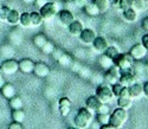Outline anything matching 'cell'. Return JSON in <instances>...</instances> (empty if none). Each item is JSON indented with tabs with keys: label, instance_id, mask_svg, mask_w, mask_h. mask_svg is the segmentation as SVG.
<instances>
[{
	"label": "cell",
	"instance_id": "4fadbf2b",
	"mask_svg": "<svg viewBox=\"0 0 148 129\" xmlns=\"http://www.w3.org/2000/svg\"><path fill=\"white\" fill-rule=\"evenodd\" d=\"M108 46H109L108 45V42H107V39H106L104 37H100V36L97 37L96 36V38H95L94 42H92V47H94L95 51H97L98 54H103Z\"/></svg>",
	"mask_w": 148,
	"mask_h": 129
},
{
	"label": "cell",
	"instance_id": "2e32d148",
	"mask_svg": "<svg viewBox=\"0 0 148 129\" xmlns=\"http://www.w3.org/2000/svg\"><path fill=\"white\" fill-rule=\"evenodd\" d=\"M101 104H102V101L98 98L96 95L89 96L87 98V101H85V107H87L89 110H91L92 113H96V110L98 109V107H100Z\"/></svg>",
	"mask_w": 148,
	"mask_h": 129
},
{
	"label": "cell",
	"instance_id": "cb8c5ba5",
	"mask_svg": "<svg viewBox=\"0 0 148 129\" xmlns=\"http://www.w3.org/2000/svg\"><path fill=\"white\" fill-rule=\"evenodd\" d=\"M19 25L21 27L25 29H30L32 27V21H31V16L29 12H24L20 14V19H19Z\"/></svg>",
	"mask_w": 148,
	"mask_h": 129
},
{
	"label": "cell",
	"instance_id": "30bf717a",
	"mask_svg": "<svg viewBox=\"0 0 148 129\" xmlns=\"http://www.w3.org/2000/svg\"><path fill=\"white\" fill-rule=\"evenodd\" d=\"M50 68H49L47 64L43 63V62H38V63H34V69H33V73L39 77V78H45L50 75Z\"/></svg>",
	"mask_w": 148,
	"mask_h": 129
},
{
	"label": "cell",
	"instance_id": "836d02e7",
	"mask_svg": "<svg viewBox=\"0 0 148 129\" xmlns=\"http://www.w3.org/2000/svg\"><path fill=\"white\" fill-rule=\"evenodd\" d=\"M55 49H56L55 44H53L52 42H50V40H46V43L40 47L42 52L45 54V55H51V54L53 52V50H55Z\"/></svg>",
	"mask_w": 148,
	"mask_h": 129
},
{
	"label": "cell",
	"instance_id": "b9f144b4",
	"mask_svg": "<svg viewBox=\"0 0 148 129\" xmlns=\"http://www.w3.org/2000/svg\"><path fill=\"white\" fill-rule=\"evenodd\" d=\"M49 1H51V0H34V4H36V6L38 7V8H40L42 6H44L45 4H47Z\"/></svg>",
	"mask_w": 148,
	"mask_h": 129
},
{
	"label": "cell",
	"instance_id": "816d5d0a",
	"mask_svg": "<svg viewBox=\"0 0 148 129\" xmlns=\"http://www.w3.org/2000/svg\"><path fill=\"white\" fill-rule=\"evenodd\" d=\"M145 70H146V72L148 73V63H147V64H145Z\"/></svg>",
	"mask_w": 148,
	"mask_h": 129
},
{
	"label": "cell",
	"instance_id": "d6a6232c",
	"mask_svg": "<svg viewBox=\"0 0 148 129\" xmlns=\"http://www.w3.org/2000/svg\"><path fill=\"white\" fill-rule=\"evenodd\" d=\"M46 40H47L46 36L43 34V33H39V34H36V36H34V38H33V44H34L37 47H38V49H40V47L46 43Z\"/></svg>",
	"mask_w": 148,
	"mask_h": 129
},
{
	"label": "cell",
	"instance_id": "681fc988",
	"mask_svg": "<svg viewBox=\"0 0 148 129\" xmlns=\"http://www.w3.org/2000/svg\"><path fill=\"white\" fill-rule=\"evenodd\" d=\"M5 80H4V75H0V88H1L4 84H5Z\"/></svg>",
	"mask_w": 148,
	"mask_h": 129
},
{
	"label": "cell",
	"instance_id": "5b68a950",
	"mask_svg": "<svg viewBox=\"0 0 148 129\" xmlns=\"http://www.w3.org/2000/svg\"><path fill=\"white\" fill-rule=\"evenodd\" d=\"M96 96L100 98L102 102H104V103L110 102L113 99V97H114L112 86H109V85H100V86H97V89H96Z\"/></svg>",
	"mask_w": 148,
	"mask_h": 129
},
{
	"label": "cell",
	"instance_id": "52a82bcc",
	"mask_svg": "<svg viewBox=\"0 0 148 129\" xmlns=\"http://www.w3.org/2000/svg\"><path fill=\"white\" fill-rule=\"evenodd\" d=\"M104 80H106V82H107L108 84H110V85H113V84L117 83L119 80H120V70H119L115 65L110 67L109 69L106 70Z\"/></svg>",
	"mask_w": 148,
	"mask_h": 129
},
{
	"label": "cell",
	"instance_id": "1f68e13d",
	"mask_svg": "<svg viewBox=\"0 0 148 129\" xmlns=\"http://www.w3.org/2000/svg\"><path fill=\"white\" fill-rule=\"evenodd\" d=\"M30 16H31L32 26H40V25L43 24L44 19L42 18V16H40L39 12H31Z\"/></svg>",
	"mask_w": 148,
	"mask_h": 129
},
{
	"label": "cell",
	"instance_id": "74e56055",
	"mask_svg": "<svg viewBox=\"0 0 148 129\" xmlns=\"http://www.w3.org/2000/svg\"><path fill=\"white\" fill-rule=\"evenodd\" d=\"M123 88H125V86H123V85H122V84H121L120 82H117V83L113 84V85H112V90H113V94H114V96L119 97Z\"/></svg>",
	"mask_w": 148,
	"mask_h": 129
},
{
	"label": "cell",
	"instance_id": "3957f363",
	"mask_svg": "<svg viewBox=\"0 0 148 129\" xmlns=\"http://www.w3.org/2000/svg\"><path fill=\"white\" fill-rule=\"evenodd\" d=\"M113 63L119 70H129L132 69L134 59L130 54H119L113 58Z\"/></svg>",
	"mask_w": 148,
	"mask_h": 129
},
{
	"label": "cell",
	"instance_id": "83f0119b",
	"mask_svg": "<svg viewBox=\"0 0 148 129\" xmlns=\"http://www.w3.org/2000/svg\"><path fill=\"white\" fill-rule=\"evenodd\" d=\"M8 104H10L12 110H14V109H23L24 103H23V99L16 95L14 97H12V98L8 99Z\"/></svg>",
	"mask_w": 148,
	"mask_h": 129
},
{
	"label": "cell",
	"instance_id": "7dc6e473",
	"mask_svg": "<svg viewBox=\"0 0 148 129\" xmlns=\"http://www.w3.org/2000/svg\"><path fill=\"white\" fill-rule=\"evenodd\" d=\"M101 129H115V127L112 123H106L101 126Z\"/></svg>",
	"mask_w": 148,
	"mask_h": 129
},
{
	"label": "cell",
	"instance_id": "7a4b0ae2",
	"mask_svg": "<svg viewBox=\"0 0 148 129\" xmlns=\"http://www.w3.org/2000/svg\"><path fill=\"white\" fill-rule=\"evenodd\" d=\"M128 120V113L126 109L123 108H116L112 114H110V119H109V123H112L115 128H121L123 127Z\"/></svg>",
	"mask_w": 148,
	"mask_h": 129
},
{
	"label": "cell",
	"instance_id": "4dcf8cb0",
	"mask_svg": "<svg viewBox=\"0 0 148 129\" xmlns=\"http://www.w3.org/2000/svg\"><path fill=\"white\" fill-rule=\"evenodd\" d=\"M12 119H13V121L23 123L24 120H25V113H24L23 109H14V110H12Z\"/></svg>",
	"mask_w": 148,
	"mask_h": 129
},
{
	"label": "cell",
	"instance_id": "6da1fadb",
	"mask_svg": "<svg viewBox=\"0 0 148 129\" xmlns=\"http://www.w3.org/2000/svg\"><path fill=\"white\" fill-rule=\"evenodd\" d=\"M92 121V111L89 110L87 107L79 108L75 119H73V124L79 129H85L90 126Z\"/></svg>",
	"mask_w": 148,
	"mask_h": 129
},
{
	"label": "cell",
	"instance_id": "ba28073f",
	"mask_svg": "<svg viewBox=\"0 0 148 129\" xmlns=\"http://www.w3.org/2000/svg\"><path fill=\"white\" fill-rule=\"evenodd\" d=\"M147 52H148V51L146 50V47L141 43L133 45V47L129 51V54H130V56L133 57L134 60H141V59H143L146 57Z\"/></svg>",
	"mask_w": 148,
	"mask_h": 129
},
{
	"label": "cell",
	"instance_id": "7bdbcfd3",
	"mask_svg": "<svg viewBox=\"0 0 148 129\" xmlns=\"http://www.w3.org/2000/svg\"><path fill=\"white\" fill-rule=\"evenodd\" d=\"M141 44H142V45L146 47V50L148 51V33H146V34H143V36H142Z\"/></svg>",
	"mask_w": 148,
	"mask_h": 129
},
{
	"label": "cell",
	"instance_id": "d6986e66",
	"mask_svg": "<svg viewBox=\"0 0 148 129\" xmlns=\"http://www.w3.org/2000/svg\"><path fill=\"white\" fill-rule=\"evenodd\" d=\"M0 93H1V95H3L5 98H7V99L14 97V96L17 95L16 88L12 85V84H8V83H5L1 88H0Z\"/></svg>",
	"mask_w": 148,
	"mask_h": 129
},
{
	"label": "cell",
	"instance_id": "4316f807",
	"mask_svg": "<svg viewBox=\"0 0 148 129\" xmlns=\"http://www.w3.org/2000/svg\"><path fill=\"white\" fill-rule=\"evenodd\" d=\"M92 3L100 10V13H104L110 8V1L109 0H92Z\"/></svg>",
	"mask_w": 148,
	"mask_h": 129
},
{
	"label": "cell",
	"instance_id": "44dd1931",
	"mask_svg": "<svg viewBox=\"0 0 148 129\" xmlns=\"http://www.w3.org/2000/svg\"><path fill=\"white\" fill-rule=\"evenodd\" d=\"M132 72L136 76V78L138 77H141L145 75L146 70H145V64L141 63L140 60H134L133 63V65H132Z\"/></svg>",
	"mask_w": 148,
	"mask_h": 129
},
{
	"label": "cell",
	"instance_id": "8fae6325",
	"mask_svg": "<svg viewBox=\"0 0 148 129\" xmlns=\"http://www.w3.org/2000/svg\"><path fill=\"white\" fill-rule=\"evenodd\" d=\"M57 18H58V20L60 21V24L65 25V26H68V25H69L70 23H72L73 20H75V17H73L72 11L66 10V8L58 11V13H57Z\"/></svg>",
	"mask_w": 148,
	"mask_h": 129
},
{
	"label": "cell",
	"instance_id": "8992f818",
	"mask_svg": "<svg viewBox=\"0 0 148 129\" xmlns=\"http://www.w3.org/2000/svg\"><path fill=\"white\" fill-rule=\"evenodd\" d=\"M119 82L123 86H130L136 82V76L132 72V69L129 70H120V80Z\"/></svg>",
	"mask_w": 148,
	"mask_h": 129
},
{
	"label": "cell",
	"instance_id": "c3c4849f",
	"mask_svg": "<svg viewBox=\"0 0 148 129\" xmlns=\"http://www.w3.org/2000/svg\"><path fill=\"white\" fill-rule=\"evenodd\" d=\"M142 27H143V30H145V31H147V32H148V17L143 19V21H142Z\"/></svg>",
	"mask_w": 148,
	"mask_h": 129
},
{
	"label": "cell",
	"instance_id": "11a10c76",
	"mask_svg": "<svg viewBox=\"0 0 148 129\" xmlns=\"http://www.w3.org/2000/svg\"><path fill=\"white\" fill-rule=\"evenodd\" d=\"M0 7H1V5H0Z\"/></svg>",
	"mask_w": 148,
	"mask_h": 129
},
{
	"label": "cell",
	"instance_id": "f6af8a7d",
	"mask_svg": "<svg viewBox=\"0 0 148 129\" xmlns=\"http://www.w3.org/2000/svg\"><path fill=\"white\" fill-rule=\"evenodd\" d=\"M62 54H63V51H62V50H59V49H55V50H53V52H52L51 55H52V56H53V58L57 60V59L60 57V55H62Z\"/></svg>",
	"mask_w": 148,
	"mask_h": 129
},
{
	"label": "cell",
	"instance_id": "bcb514c9",
	"mask_svg": "<svg viewBox=\"0 0 148 129\" xmlns=\"http://www.w3.org/2000/svg\"><path fill=\"white\" fill-rule=\"evenodd\" d=\"M142 91H143V95L146 97H148V81L142 84Z\"/></svg>",
	"mask_w": 148,
	"mask_h": 129
},
{
	"label": "cell",
	"instance_id": "7c38bea8",
	"mask_svg": "<svg viewBox=\"0 0 148 129\" xmlns=\"http://www.w3.org/2000/svg\"><path fill=\"white\" fill-rule=\"evenodd\" d=\"M78 37L83 44L89 45V44H92L94 39L96 38V32L91 29H83Z\"/></svg>",
	"mask_w": 148,
	"mask_h": 129
},
{
	"label": "cell",
	"instance_id": "ee69618b",
	"mask_svg": "<svg viewBox=\"0 0 148 129\" xmlns=\"http://www.w3.org/2000/svg\"><path fill=\"white\" fill-rule=\"evenodd\" d=\"M8 128H10V129H21V128H23V124H21L20 122L14 121L13 123H11V124H10Z\"/></svg>",
	"mask_w": 148,
	"mask_h": 129
},
{
	"label": "cell",
	"instance_id": "d4e9b609",
	"mask_svg": "<svg viewBox=\"0 0 148 129\" xmlns=\"http://www.w3.org/2000/svg\"><path fill=\"white\" fill-rule=\"evenodd\" d=\"M98 64L104 69V70H107V69H109L110 67H113L114 65V63H113V59L112 58H109L108 56H106L104 54H102L100 57H98Z\"/></svg>",
	"mask_w": 148,
	"mask_h": 129
},
{
	"label": "cell",
	"instance_id": "f1b7e54d",
	"mask_svg": "<svg viewBox=\"0 0 148 129\" xmlns=\"http://www.w3.org/2000/svg\"><path fill=\"white\" fill-rule=\"evenodd\" d=\"M117 106L128 110L133 106V99L130 97H117Z\"/></svg>",
	"mask_w": 148,
	"mask_h": 129
},
{
	"label": "cell",
	"instance_id": "9a60e30c",
	"mask_svg": "<svg viewBox=\"0 0 148 129\" xmlns=\"http://www.w3.org/2000/svg\"><path fill=\"white\" fill-rule=\"evenodd\" d=\"M58 107H59V111L62 114V116H68L70 114L71 110V101L68 97H62L58 101Z\"/></svg>",
	"mask_w": 148,
	"mask_h": 129
},
{
	"label": "cell",
	"instance_id": "ab89813d",
	"mask_svg": "<svg viewBox=\"0 0 148 129\" xmlns=\"http://www.w3.org/2000/svg\"><path fill=\"white\" fill-rule=\"evenodd\" d=\"M96 113L97 114H110V108H109V106L107 104V103L102 102V104L98 107V109L96 110Z\"/></svg>",
	"mask_w": 148,
	"mask_h": 129
},
{
	"label": "cell",
	"instance_id": "e0dca14e",
	"mask_svg": "<svg viewBox=\"0 0 148 129\" xmlns=\"http://www.w3.org/2000/svg\"><path fill=\"white\" fill-rule=\"evenodd\" d=\"M83 29H84L83 23L79 21V20H73L72 23H70V24L68 25V30H69L70 34L75 36V37H78Z\"/></svg>",
	"mask_w": 148,
	"mask_h": 129
},
{
	"label": "cell",
	"instance_id": "8d00e7d4",
	"mask_svg": "<svg viewBox=\"0 0 148 129\" xmlns=\"http://www.w3.org/2000/svg\"><path fill=\"white\" fill-rule=\"evenodd\" d=\"M10 11H11V8L8 7V6H1L0 7V20H3V21H6V19H7V16H8V13H10Z\"/></svg>",
	"mask_w": 148,
	"mask_h": 129
},
{
	"label": "cell",
	"instance_id": "9c48e42d",
	"mask_svg": "<svg viewBox=\"0 0 148 129\" xmlns=\"http://www.w3.org/2000/svg\"><path fill=\"white\" fill-rule=\"evenodd\" d=\"M1 69H3V72L6 75H13L19 70L18 62L14 59H11V58L6 59L1 63Z\"/></svg>",
	"mask_w": 148,
	"mask_h": 129
},
{
	"label": "cell",
	"instance_id": "d590c367",
	"mask_svg": "<svg viewBox=\"0 0 148 129\" xmlns=\"http://www.w3.org/2000/svg\"><path fill=\"white\" fill-rule=\"evenodd\" d=\"M103 54H104L106 56H108L109 58H112V59H113L116 55L120 54V51H119V49H117L116 46H108Z\"/></svg>",
	"mask_w": 148,
	"mask_h": 129
},
{
	"label": "cell",
	"instance_id": "f5cc1de1",
	"mask_svg": "<svg viewBox=\"0 0 148 129\" xmlns=\"http://www.w3.org/2000/svg\"><path fill=\"white\" fill-rule=\"evenodd\" d=\"M0 75H4V72H3V69H1V67H0Z\"/></svg>",
	"mask_w": 148,
	"mask_h": 129
},
{
	"label": "cell",
	"instance_id": "5bb4252c",
	"mask_svg": "<svg viewBox=\"0 0 148 129\" xmlns=\"http://www.w3.org/2000/svg\"><path fill=\"white\" fill-rule=\"evenodd\" d=\"M18 67H19V71H21L23 73H31L33 72L34 69V63L29 58H24L18 62Z\"/></svg>",
	"mask_w": 148,
	"mask_h": 129
},
{
	"label": "cell",
	"instance_id": "60d3db41",
	"mask_svg": "<svg viewBox=\"0 0 148 129\" xmlns=\"http://www.w3.org/2000/svg\"><path fill=\"white\" fill-rule=\"evenodd\" d=\"M72 3L76 6V8H83L89 3V0H72Z\"/></svg>",
	"mask_w": 148,
	"mask_h": 129
},
{
	"label": "cell",
	"instance_id": "ffe728a7",
	"mask_svg": "<svg viewBox=\"0 0 148 129\" xmlns=\"http://www.w3.org/2000/svg\"><path fill=\"white\" fill-rule=\"evenodd\" d=\"M122 16H123V19L127 23H134L138 19V11H135L134 8L130 7L128 10L122 11Z\"/></svg>",
	"mask_w": 148,
	"mask_h": 129
},
{
	"label": "cell",
	"instance_id": "7402d4cb",
	"mask_svg": "<svg viewBox=\"0 0 148 129\" xmlns=\"http://www.w3.org/2000/svg\"><path fill=\"white\" fill-rule=\"evenodd\" d=\"M19 19H20V13L17 10H11L10 13L7 16L6 21L12 25V26H16V25H19Z\"/></svg>",
	"mask_w": 148,
	"mask_h": 129
},
{
	"label": "cell",
	"instance_id": "ac0fdd59",
	"mask_svg": "<svg viewBox=\"0 0 148 129\" xmlns=\"http://www.w3.org/2000/svg\"><path fill=\"white\" fill-rule=\"evenodd\" d=\"M128 90H129V96H130L132 99H136V98H139L143 95L142 84H139L136 82H135L134 84H132L130 86H128Z\"/></svg>",
	"mask_w": 148,
	"mask_h": 129
},
{
	"label": "cell",
	"instance_id": "277c9868",
	"mask_svg": "<svg viewBox=\"0 0 148 129\" xmlns=\"http://www.w3.org/2000/svg\"><path fill=\"white\" fill-rule=\"evenodd\" d=\"M58 11H59L58 4L51 0V1H49L47 4H45L44 6H42L39 8V13H40V16L44 20H50V19H53L57 16Z\"/></svg>",
	"mask_w": 148,
	"mask_h": 129
},
{
	"label": "cell",
	"instance_id": "f546056e",
	"mask_svg": "<svg viewBox=\"0 0 148 129\" xmlns=\"http://www.w3.org/2000/svg\"><path fill=\"white\" fill-rule=\"evenodd\" d=\"M57 62H58L59 65L64 67V68H68V67H70V65H71L72 59H71V56H70V55H68V54L63 52V54L60 55V57L57 59Z\"/></svg>",
	"mask_w": 148,
	"mask_h": 129
},
{
	"label": "cell",
	"instance_id": "e575fe53",
	"mask_svg": "<svg viewBox=\"0 0 148 129\" xmlns=\"http://www.w3.org/2000/svg\"><path fill=\"white\" fill-rule=\"evenodd\" d=\"M116 6L120 11H125L132 7V0H116Z\"/></svg>",
	"mask_w": 148,
	"mask_h": 129
},
{
	"label": "cell",
	"instance_id": "db71d44e",
	"mask_svg": "<svg viewBox=\"0 0 148 129\" xmlns=\"http://www.w3.org/2000/svg\"><path fill=\"white\" fill-rule=\"evenodd\" d=\"M66 1H72V0H65V3H66Z\"/></svg>",
	"mask_w": 148,
	"mask_h": 129
},
{
	"label": "cell",
	"instance_id": "603a6c76",
	"mask_svg": "<svg viewBox=\"0 0 148 129\" xmlns=\"http://www.w3.org/2000/svg\"><path fill=\"white\" fill-rule=\"evenodd\" d=\"M83 10L85 12V14H88L90 17H96V16L100 14V10L97 8V6L92 1H89L87 5L83 7Z\"/></svg>",
	"mask_w": 148,
	"mask_h": 129
},
{
	"label": "cell",
	"instance_id": "484cf974",
	"mask_svg": "<svg viewBox=\"0 0 148 129\" xmlns=\"http://www.w3.org/2000/svg\"><path fill=\"white\" fill-rule=\"evenodd\" d=\"M148 1L147 0H132V8L138 12H142L147 8Z\"/></svg>",
	"mask_w": 148,
	"mask_h": 129
},
{
	"label": "cell",
	"instance_id": "f907efd6",
	"mask_svg": "<svg viewBox=\"0 0 148 129\" xmlns=\"http://www.w3.org/2000/svg\"><path fill=\"white\" fill-rule=\"evenodd\" d=\"M23 3L30 5V4H34V0H23Z\"/></svg>",
	"mask_w": 148,
	"mask_h": 129
},
{
	"label": "cell",
	"instance_id": "f35d334b",
	"mask_svg": "<svg viewBox=\"0 0 148 129\" xmlns=\"http://www.w3.org/2000/svg\"><path fill=\"white\" fill-rule=\"evenodd\" d=\"M109 119H110V114H98L97 115V121L101 124L109 123Z\"/></svg>",
	"mask_w": 148,
	"mask_h": 129
}]
</instances>
